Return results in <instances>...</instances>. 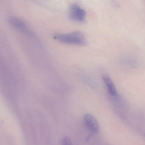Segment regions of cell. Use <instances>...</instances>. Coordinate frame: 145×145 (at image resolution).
<instances>
[{"label":"cell","instance_id":"obj_1","mask_svg":"<svg viewBox=\"0 0 145 145\" xmlns=\"http://www.w3.org/2000/svg\"><path fill=\"white\" fill-rule=\"evenodd\" d=\"M53 37L55 40L61 43L68 44L84 46L86 44L85 36L80 31L56 34Z\"/></svg>","mask_w":145,"mask_h":145},{"label":"cell","instance_id":"obj_2","mask_svg":"<svg viewBox=\"0 0 145 145\" xmlns=\"http://www.w3.org/2000/svg\"><path fill=\"white\" fill-rule=\"evenodd\" d=\"M68 14L69 17L72 21L80 23L85 22L86 12L77 4H72L70 6Z\"/></svg>","mask_w":145,"mask_h":145},{"label":"cell","instance_id":"obj_3","mask_svg":"<svg viewBox=\"0 0 145 145\" xmlns=\"http://www.w3.org/2000/svg\"><path fill=\"white\" fill-rule=\"evenodd\" d=\"M85 125L90 131L95 134L98 132L99 129V124L96 118L92 114L86 113L84 117Z\"/></svg>","mask_w":145,"mask_h":145},{"label":"cell","instance_id":"obj_4","mask_svg":"<svg viewBox=\"0 0 145 145\" xmlns=\"http://www.w3.org/2000/svg\"><path fill=\"white\" fill-rule=\"evenodd\" d=\"M8 22L12 27L24 33H30L26 24L20 18L15 16H11L9 18Z\"/></svg>","mask_w":145,"mask_h":145},{"label":"cell","instance_id":"obj_5","mask_svg":"<svg viewBox=\"0 0 145 145\" xmlns=\"http://www.w3.org/2000/svg\"><path fill=\"white\" fill-rule=\"evenodd\" d=\"M102 78L109 94L112 96L116 95H117V90L110 77L108 75H104Z\"/></svg>","mask_w":145,"mask_h":145},{"label":"cell","instance_id":"obj_6","mask_svg":"<svg viewBox=\"0 0 145 145\" xmlns=\"http://www.w3.org/2000/svg\"><path fill=\"white\" fill-rule=\"evenodd\" d=\"M60 145H73L71 139L68 137H64L61 139Z\"/></svg>","mask_w":145,"mask_h":145}]
</instances>
